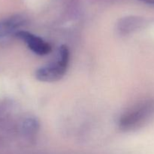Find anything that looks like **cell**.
Instances as JSON below:
<instances>
[{
  "label": "cell",
  "instance_id": "obj_2",
  "mask_svg": "<svg viewBox=\"0 0 154 154\" xmlns=\"http://www.w3.org/2000/svg\"><path fill=\"white\" fill-rule=\"evenodd\" d=\"M70 53L66 45L59 48L55 60L42 66L35 72V78L42 82H55L61 79L66 73L69 66Z\"/></svg>",
  "mask_w": 154,
  "mask_h": 154
},
{
  "label": "cell",
  "instance_id": "obj_3",
  "mask_svg": "<svg viewBox=\"0 0 154 154\" xmlns=\"http://www.w3.org/2000/svg\"><path fill=\"white\" fill-rule=\"evenodd\" d=\"M15 34L26 44L27 47L34 54L39 56H45L51 52V46L50 44L39 36L24 30H20Z\"/></svg>",
  "mask_w": 154,
  "mask_h": 154
},
{
  "label": "cell",
  "instance_id": "obj_1",
  "mask_svg": "<svg viewBox=\"0 0 154 154\" xmlns=\"http://www.w3.org/2000/svg\"><path fill=\"white\" fill-rule=\"evenodd\" d=\"M153 118L154 99H147L123 114L119 120V127L126 132L137 130Z\"/></svg>",
  "mask_w": 154,
  "mask_h": 154
},
{
  "label": "cell",
  "instance_id": "obj_6",
  "mask_svg": "<svg viewBox=\"0 0 154 154\" xmlns=\"http://www.w3.org/2000/svg\"><path fill=\"white\" fill-rule=\"evenodd\" d=\"M138 1L146 3V4L152 5H154V0H138Z\"/></svg>",
  "mask_w": 154,
  "mask_h": 154
},
{
  "label": "cell",
  "instance_id": "obj_5",
  "mask_svg": "<svg viewBox=\"0 0 154 154\" xmlns=\"http://www.w3.org/2000/svg\"><path fill=\"white\" fill-rule=\"evenodd\" d=\"M39 128V123L36 119L28 118L23 122V129L24 132L27 135H35L38 132Z\"/></svg>",
  "mask_w": 154,
  "mask_h": 154
},
{
  "label": "cell",
  "instance_id": "obj_4",
  "mask_svg": "<svg viewBox=\"0 0 154 154\" xmlns=\"http://www.w3.org/2000/svg\"><path fill=\"white\" fill-rule=\"evenodd\" d=\"M142 23V20L138 18L130 17L124 19L119 23V30L123 34H128L141 26Z\"/></svg>",
  "mask_w": 154,
  "mask_h": 154
}]
</instances>
